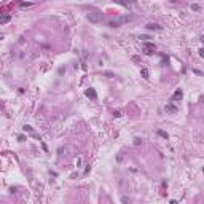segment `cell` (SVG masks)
Listing matches in <instances>:
<instances>
[{"label":"cell","instance_id":"1","mask_svg":"<svg viewBox=\"0 0 204 204\" xmlns=\"http://www.w3.org/2000/svg\"><path fill=\"white\" fill-rule=\"evenodd\" d=\"M86 18H88L89 23H92V24H99L100 21H102V13H99V11H89Z\"/></svg>","mask_w":204,"mask_h":204},{"label":"cell","instance_id":"4","mask_svg":"<svg viewBox=\"0 0 204 204\" xmlns=\"http://www.w3.org/2000/svg\"><path fill=\"white\" fill-rule=\"evenodd\" d=\"M182 97H183V92H182V91H180V89H177V91L174 92V96H172V99H174V100H180V99H182Z\"/></svg>","mask_w":204,"mask_h":204},{"label":"cell","instance_id":"8","mask_svg":"<svg viewBox=\"0 0 204 204\" xmlns=\"http://www.w3.org/2000/svg\"><path fill=\"white\" fill-rule=\"evenodd\" d=\"M166 112H171V113H172V112H177V108L174 107V105H166Z\"/></svg>","mask_w":204,"mask_h":204},{"label":"cell","instance_id":"6","mask_svg":"<svg viewBox=\"0 0 204 204\" xmlns=\"http://www.w3.org/2000/svg\"><path fill=\"white\" fill-rule=\"evenodd\" d=\"M10 19H11V16H10V15H3L2 18H0V24H7Z\"/></svg>","mask_w":204,"mask_h":204},{"label":"cell","instance_id":"5","mask_svg":"<svg viewBox=\"0 0 204 204\" xmlns=\"http://www.w3.org/2000/svg\"><path fill=\"white\" fill-rule=\"evenodd\" d=\"M147 29L148 30H161V26H158V24H147Z\"/></svg>","mask_w":204,"mask_h":204},{"label":"cell","instance_id":"10","mask_svg":"<svg viewBox=\"0 0 204 204\" xmlns=\"http://www.w3.org/2000/svg\"><path fill=\"white\" fill-rule=\"evenodd\" d=\"M191 10H195V11H198V10H199V5L193 3V5H191Z\"/></svg>","mask_w":204,"mask_h":204},{"label":"cell","instance_id":"15","mask_svg":"<svg viewBox=\"0 0 204 204\" xmlns=\"http://www.w3.org/2000/svg\"><path fill=\"white\" fill-rule=\"evenodd\" d=\"M201 42H203V43H204V35H203V37H201Z\"/></svg>","mask_w":204,"mask_h":204},{"label":"cell","instance_id":"13","mask_svg":"<svg viewBox=\"0 0 204 204\" xmlns=\"http://www.w3.org/2000/svg\"><path fill=\"white\" fill-rule=\"evenodd\" d=\"M24 131H27V132H32V128H30V126H24Z\"/></svg>","mask_w":204,"mask_h":204},{"label":"cell","instance_id":"3","mask_svg":"<svg viewBox=\"0 0 204 204\" xmlns=\"http://www.w3.org/2000/svg\"><path fill=\"white\" fill-rule=\"evenodd\" d=\"M85 94H86V97H89V99H92V100H94V99L97 97L96 91H94L92 88H88V89H86V92H85Z\"/></svg>","mask_w":204,"mask_h":204},{"label":"cell","instance_id":"12","mask_svg":"<svg viewBox=\"0 0 204 204\" xmlns=\"http://www.w3.org/2000/svg\"><path fill=\"white\" fill-rule=\"evenodd\" d=\"M158 134H159V136H161V137H166V139H167V134H166V132H164V131H159V132H158Z\"/></svg>","mask_w":204,"mask_h":204},{"label":"cell","instance_id":"11","mask_svg":"<svg viewBox=\"0 0 204 204\" xmlns=\"http://www.w3.org/2000/svg\"><path fill=\"white\" fill-rule=\"evenodd\" d=\"M32 3H29V2H23V3H21V8H24V7H30Z\"/></svg>","mask_w":204,"mask_h":204},{"label":"cell","instance_id":"9","mask_svg":"<svg viewBox=\"0 0 204 204\" xmlns=\"http://www.w3.org/2000/svg\"><path fill=\"white\" fill-rule=\"evenodd\" d=\"M140 73H142V77L145 78V80H148V70H147V69H142V70H140Z\"/></svg>","mask_w":204,"mask_h":204},{"label":"cell","instance_id":"14","mask_svg":"<svg viewBox=\"0 0 204 204\" xmlns=\"http://www.w3.org/2000/svg\"><path fill=\"white\" fill-rule=\"evenodd\" d=\"M199 56H203V58H204V48H201V50H199Z\"/></svg>","mask_w":204,"mask_h":204},{"label":"cell","instance_id":"2","mask_svg":"<svg viewBox=\"0 0 204 204\" xmlns=\"http://www.w3.org/2000/svg\"><path fill=\"white\" fill-rule=\"evenodd\" d=\"M144 51H145V54H153L155 51V45L150 42H145L144 43Z\"/></svg>","mask_w":204,"mask_h":204},{"label":"cell","instance_id":"7","mask_svg":"<svg viewBox=\"0 0 204 204\" xmlns=\"http://www.w3.org/2000/svg\"><path fill=\"white\" fill-rule=\"evenodd\" d=\"M115 2H118V3L124 5V7H128V5H132V3H134V0H115Z\"/></svg>","mask_w":204,"mask_h":204}]
</instances>
